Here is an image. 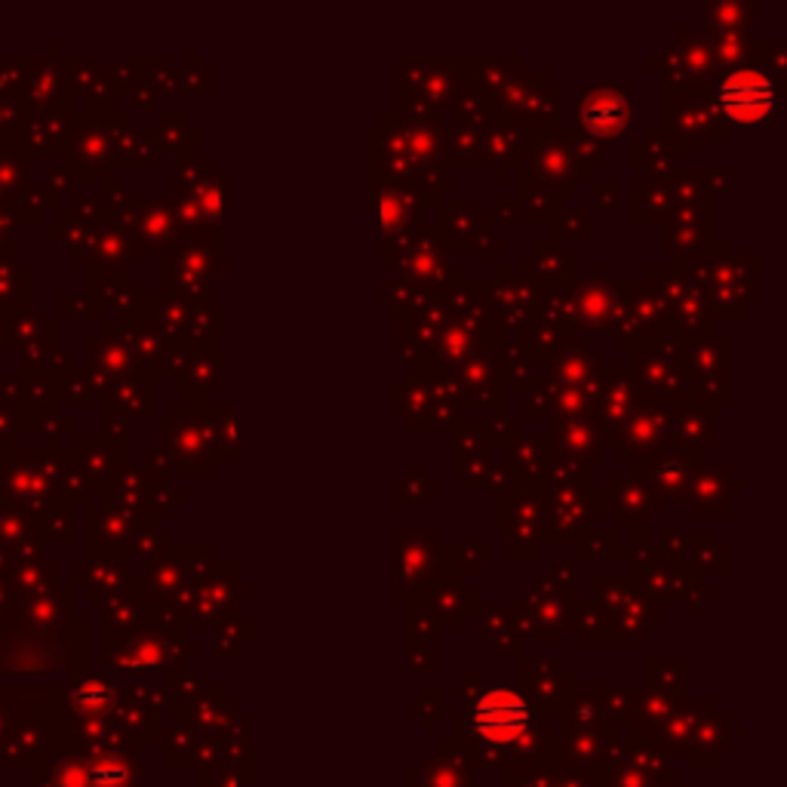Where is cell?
I'll list each match as a JSON object with an SVG mask.
<instances>
[{
    "instance_id": "obj_1",
    "label": "cell",
    "mask_w": 787,
    "mask_h": 787,
    "mask_svg": "<svg viewBox=\"0 0 787 787\" xmlns=\"http://www.w3.org/2000/svg\"><path fill=\"white\" fill-rule=\"evenodd\" d=\"M468 723L486 747H514L524 744L536 729V708L517 689H486L471 705Z\"/></svg>"
},
{
    "instance_id": "obj_2",
    "label": "cell",
    "mask_w": 787,
    "mask_h": 787,
    "mask_svg": "<svg viewBox=\"0 0 787 787\" xmlns=\"http://www.w3.org/2000/svg\"><path fill=\"white\" fill-rule=\"evenodd\" d=\"M717 109L729 124L760 126L775 111V83L769 71L760 68H735L717 83Z\"/></svg>"
},
{
    "instance_id": "obj_3",
    "label": "cell",
    "mask_w": 787,
    "mask_h": 787,
    "mask_svg": "<svg viewBox=\"0 0 787 787\" xmlns=\"http://www.w3.org/2000/svg\"><path fill=\"white\" fill-rule=\"evenodd\" d=\"M578 121L585 126L587 133L603 136V139H616L628 130L631 121V105L621 90L612 87H597L591 93L582 95V105H578Z\"/></svg>"
},
{
    "instance_id": "obj_4",
    "label": "cell",
    "mask_w": 787,
    "mask_h": 787,
    "mask_svg": "<svg viewBox=\"0 0 787 787\" xmlns=\"http://www.w3.org/2000/svg\"><path fill=\"white\" fill-rule=\"evenodd\" d=\"M664 418L667 416L655 413V409H643L640 416H633L631 428H628V437H625V443H628V447H625V452H628L631 447H637L640 449V456H643V452H649V449L659 447L655 440L662 437Z\"/></svg>"
},
{
    "instance_id": "obj_5",
    "label": "cell",
    "mask_w": 787,
    "mask_h": 787,
    "mask_svg": "<svg viewBox=\"0 0 787 787\" xmlns=\"http://www.w3.org/2000/svg\"><path fill=\"white\" fill-rule=\"evenodd\" d=\"M80 705H87V708H102V705H109L111 701V693L102 686V683H90V686H83L78 693Z\"/></svg>"
}]
</instances>
